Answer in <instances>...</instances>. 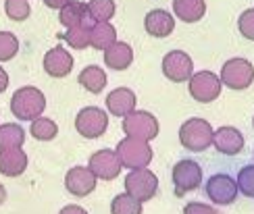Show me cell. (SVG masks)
Returning <instances> with one entry per match:
<instances>
[{"label":"cell","mask_w":254,"mask_h":214,"mask_svg":"<svg viewBox=\"0 0 254 214\" xmlns=\"http://www.w3.org/2000/svg\"><path fill=\"white\" fill-rule=\"evenodd\" d=\"M213 146L225 156H236L244 150V135L236 127H221L213 133Z\"/></svg>","instance_id":"14"},{"label":"cell","mask_w":254,"mask_h":214,"mask_svg":"<svg viewBox=\"0 0 254 214\" xmlns=\"http://www.w3.org/2000/svg\"><path fill=\"white\" fill-rule=\"evenodd\" d=\"M96 177L88 166H73L65 175V187L71 196L75 198H86L96 189Z\"/></svg>","instance_id":"13"},{"label":"cell","mask_w":254,"mask_h":214,"mask_svg":"<svg viewBox=\"0 0 254 214\" xmlns=\"http://www.w3.org/2000/svg\"><path fill=\"white\" fill-rule=\"evenodd\" d=\"M4 200H6V189H4V185L0 183V206L4 204Z\"/></svg>","instance_id":"37"},{"label":"cell","mask_w":254,"mask_h":214,"mask_svg":"<svg viewBox=\"0 0 254 214\" xmlns=\"http://www.w3.org/2000/svg\"><path fill=\"white\" fill-rule=\"evenodd\" d=\"M25 142V131L15 123H4L0 125V150H10V148H21Z\"/></svg>","instance_id":"24"},{"label":"cell","mask_w":254,"mask_h":214,"mask_svg":"<svg viewBox=\"0 0 254 214\" xmlns=\"http://www.w3.org/2000/svg\"><path fill=\"white\" fill-rule=\"evenodd\" d=\"M123 131L127 133V137L150 142L158 135V121L148 110H133L123 116Z\"/></svg>","instance_id":"8"},{"label":"cell","mask_w":254,"mask_h":214,"mask_svg":"<svg viewBox=\"0 0 254 214\" xmlns=\"http://www.w3.org/2000/svg\"><path fill=\"white\" fill-rule=\"evenodd\" d=\"M27 168V154L21 148L0 150V175L4 177H19Z\"/></svg>","instance_id":"17"},{"label":"cell","mask_w":254,"mask_h":214,"mask_svg":"<svg viewBox=\"0 0 254 214\" xmlns=\"http://www.w3.org/2000/svg\"><path fill=\"white\" fill-rule=\"evenodd\" d=\"M111 214H142V202L129 194H119L111 202Z\"/></svg>","instance_id":"27"},{"label":"cell","mask_w":254,"mask_h":214,"mask_svg":"<svg viewBox=\"0 0 254 214\" xmlns=\"http://www.w3.org/2000/svg\"><path fill=\"white\" fill-rule=\"evenodd\" d=\"M6 88H8V73L0 67V94H2Z\"/></svg>","instance_id":"36"},{"label":"cell","mask_w":254,"mask_h":214,"mask_svg":"<svg viewBox=\"0 0 254 214\" xmlns=\"http://www.w3.org/2000/svg\"><path fill=\"white\" fill-rule=\"evenodd\" d=\"M173 13L184 23H196L206 13L204 0H173Z\"/></svg>","instance_id":"21"},{"label":"cell","mask_w":254,"mask_h":214,"mask_svg":"<svg viewBox=\"0 0 254 214\" xmlns=\"http://www.w3.org/2000/svg\"><path fill=\"white\" fill-rule=\"evenodd\" d=\"M109 116L98 106H86L75 116V129L86 140H96V137L107 133Z\"/></svg>","instance_id":"7"},{"label":"cell","mask_w":254,"mask_h":214,"mask_svg":"<svg viewBox=\"0 0 254 214\" xmlns=\"http://www.w3.org/2000/svg\"><path fill=\"white\" fill-rule=\"evenodd\" d=\"M88 15L94 23H107L115 17V0H90L86 4Z\"/></svg>","instance_id":"25"},{"label":"cell","mask_w":254,"mask_h":214,"mask_svg":"<svg viewBox=\"0 0 254 214\" xmlns=\"http://www.w3.org/2000/svg\"><path fill=\"white\" fill-rule=\"evenodd\" d=\"M117 154L121 166L125 168H144L152 162V148L148 146V142L144 140H135V137H125L117 144Z\"/></svg>","instance_id":"3"},{"label":"cell","mask_w":254,"mask_h":214,"mask_svg":"<svg viewBox=\"0 0 254 214\" xmlns=\"http://www.w3.org/2000/svg\"><path fill=\"white\" fill-rule=\"evenodd\" d=\"M144 27L148 31V36L167 38V36H171L173 29H175V17L171 13H167V10H163V8H154L146 15Z\"/></svg>","instance_id":"16"},{"label":"cell","mask_w":254,"mask_h":214,"mask_svg":"<svg viewBox=\"0 0 254 214\" xmlns=\"http://www.w3.org/2000/svg\"><path fill=\"white\" fill-rule=\"evenodd\" d=\"M133 60V50L127 42H115L104 50V65L113 71H125Z\"/></svg>","instance_id":"19"},{"label":"cell","mask_w":254,"mask_h":214,"mask_svg":"<svg viewBox=\"0 0 254 214\" xmlns=\"http://www.w3.org/2000/svg\"><path fill=\"white\" fill-rule=\"evenodd\" d=\"M29 133L34 140L38 142H50L55 140L57 133H59V127L55 121L46 119V116H38V119L31 121V127H29Z\"/></svg>","instance_id":"26"},{"label":"cell","mask_w":254,"mask_h":214,"mask_svg":"<svg viewBox=\"0 0 254 214\" xmlns=\"http://www.w3.org/2000/svg\"><path fill=\"white\" fill-rule=\"evenodd\" d=\"M173 185H175V196L184 198L190 191H194L202 183V168L196 160H179L173 166Z\"/></svg>","instance_id":"9"},{"label":"cell","mask_w":254,"mask_h":214,"mask_svg":"<svg viewBox=\"0 0 254 214\" xmlns=\"http://www.w3.org/2000/svg\"><path fill=\"white\" fill-rule=\"evenodd\" d=\"M46 108V96L42 94L38 88H19L13 98H10V112H13L19 121H34L42 116Z\"/></svg>","instance_id":"1"},{"label":"cell","mask_w":254,"mask_h":214,"mask_svg":"<svg viewBox=\"0 0 254 214\" xmlns=\"http://www.w3.org/2000/svg\"><path fill=\"white\" fill-rule=\"evenodd\" d=\"M4 13L10 21H25L31 13V6H29L27 0H6Z\"/></svg>","instance_id":"30"},{"label":"cell","mask_w":254,"mask_h":214,"mask_svg":"<svg viewBox=\"0 0 254 214\" xmlns=\"http://www.w3.org/2000/svg\"><path fill=\"white\" fill-rule=\"evenodd\" d=\"M236 185L238 191H242L246 198H254V164H248L240 170Z\"/></svg>","instance_id":"31"},{"label":"cell","mask_w":254,"mask_h":214,"mask_svg":"<svg viewBox=\"0 0 254 214\" xmlns=\"http://www.w3.org/2000/svg\"><path fill=\"white\" fill-rule=\"evenodd\" d=\"M19 52V40L10 31H0V62L15 58Z\"/></svg>","instance_id":"29"},{"label":"cell","mask_w":254,"mask_h":214,"mask_svg":"<svg viewBox=\"0 0 254 214\" xmlns=\"http://www.w3.org/2000/svg\"><path fill=\"white\" fill-rule=\"evenodd\" d=\"M115 42H117V29L111 25V21H107V23H94L90 27V46L94 50H107Z\"/></svg>","instance_id":"22"},{"label":"cell","mask_w":254,"mask_h":214,"mask_svg":"<svg viewBox=\"0 0 254 214\" xmlns=\"http://www.w3.org/2000/svg\"><path fill=\"white\" fill-rule=\"evenodd\" d=\"M206 196L210 198L213 204H219V206L234 204V200L238 198V185L229 175L217 173L206 181Z\"/></svg>","instance_id":"11"},{"label":"cell","mask_w":254,"mask_h":214,"mask_svg":"<svg viewBox=\"0 0 254 214\" xmlns=\"http://www.w3.org/2000/svg\"><path fill=\"white\" fill-rule=\"evenodd\" d=\"M184 214H217V210L208 204H202V202H190L184 208Z\"/></svg>","instance_id":"33"},{"label":"cell","mask_w":254,"mask_h":214,"mask_svg":"<svg viewBox=\"0 0 254 214\" xmlns=\"http://www.w3.org/2000/svg\"><path fill=\"white\" fill-rule=\"evenodd\" d=\"M221 88H223V83H221V79L210 71L192 73V77L188 79L190 96H192L196 102H202V104L217 100L221 96Z\"/></svg>","instance_id":"6"},{"label":"cell","mask_w":254,"mask_h":214,"mask_svg":"<svg viewBox=\"0 0 254 214\" xmlns=\"http://www.w3.org/2000/svg\"><path fill=\"white\" fill-rule=\"evenodd\" d=\"M59 214H88L86 210H83L81 206H75V204H69V206H65Z\"/></svg>","instance_id":"34"},{"label":"cell","mask_w":254,"mask_h":214,"mask_svg":"<svg viewBox=\"0 0 254 214\" xmlns=\"http://www.w3.org/2000/svg\"><path fill=\"white\" fill-rule=\"evenodd\" d=\"M158 191V179L152 170L144 168H133L129 175L125 177V194L133 196L135 200H140L142 204L148 200H152Z\"/></svg>","instance_id":"5"},{"label":"cell","mask_w":254,"mask_h":214,"mask_svg":"<svg viewBox=\"0 0 254 214\" xmlns=\"http://www.w3.org/2000/svg\"><path fill=\"white\" fill-rule=\"evenodd\" d=\"M77 81L81 83V88L88 90L90 94H100L104 88H107V73L96 65H90L79 73Z\"/></svg>","instance_id":"23"},{"label":"cell","mask_w":254,"mask_h":214,"mask_svg":"<svg viewBox=\"0 0 254 214\" xmlns=\"http://www.w3.org/2000/svg\"><path fill=\"white\" fill-rule=\"evenodd\" d=\"M42 2H44L48 8H63V6H65V4H69L71 2V0H42Z\"/></svg>","instance_id":"35"},{"label":"cell","mask_w":254,"mask_h":214,"mask_svg":"<svg viewBox=\"0 0 254 214\" xmlns=\"http://www.w3.org/2000/svg\"><path fill=\"white\" fill-rule=\"evenodd\" d=\"M59 21L67 29L75 27V25H94V21L88 15V8L83 2H77V0H71L69 4H65L63 8H59Z\"/></svg>","instance_id":"20"},{"label":"cell","mask_w":254,"mask_h":214,"mask_svg":"<svg viewBox=\"0 0 254 214\" xmlns=\"http://www.w3.org/2000/svg\"><path fill=\"white\" fill-rule=\"evenodd\" d=\"M238 29L246 40L254 42V8H248L238 19Z\"/></svg>","instance_id":"32"},{"label":"cell","mask_w":254,"mask_h":214,"mask_svg":"<svg viewBox=\"0 0 254 214\" xmlns=\"http://www.w3.org/2000/svg\"><path fill=\"white\" fill-rule=\"evenodd\" d=\"M192 73H194V60L184 50H171L165 54L163 75L167 79H171L175 83H184L192 77Z\"/></svg>","instance_id":"10"},{"label":"cell","mask_w":254,"mask_h":214,"mask_svg":"<svg viewBox=\"0 0 254 214\" xmlns=\"http://www.w3.org/2000/svg\"><path fill=\"white\" fill-rule=\"evenodd\" d=\"M213 127L204 119H190L179 127V142L190 152H204L213 144Z\"/></svg>","instance_id":"2"},{"label":"cell","mask_w":254,"mask_h":214,"mask_svg":"<svg viewBox=\"0 0 254 214\" xmlns=\"http://www.w3.org/2000/svg\"><path fill=\"white\" fill-rule=\"evenodd\" d=\"M135 94L127 88H117L107 96V108L113 116H127L135 110Z\"/></svg>","instance_id":"18"},{"label":"cell","mask_w":254,"mask_h":214,"mask_svg":"<svg viewBox=\"0 0 254 214\" xmlns=\"http://www.w3.org/2000/svg\"><path fill=\"white\" fill-rule=\"evenodd\" d=\"M252 125H254V121H252Z\"/></svg>","instance_id":"38"},{"label":"cell","mask_w":254,"mask_h":214,"mask_svg":"<svg viewBox=\"0 0 254 214\" xmlns=\"http://www.w3.org/2000/svg\"><path fill=\"white\" fill-rule=\"evenodd\" d=\"M88 168L94 173L96 179H102V181H113L117 179L119 173H121V162L115 150H98L90 156V162H88Z\"/></svg>","instance_id":"12"},{"label":"cell","mask_w":254,"mask_h":214,"mask_svg":"<svg viewBox=\"0 0 254 214\" xmlns=\"http://www.w3.org/2000/svg\"><path fill=\"white\" fill-rule=\"evenodd\" d=\"M90 27H92V25H75V27H69L65 34H63V40H65L71 48H75V50H86V48L90 46Z\"/></svg>","instance_id":"28"},{"label":"cell","mask_w":254,"mask_h":214,"mask_svg":"<svg viewBox=\"0 0 254 214\" xmlns=\"http://www.w3.org/2000/svg\"><path fill=\"white\" fill-rule=\"evenodd\" d=\"M44 71L50 77H67L73 71V56L69 54V50H65L63 46H55L50 48L44 54Z\"/></svg>","instance_id":"15"},{"label":"cell","mask_w":254,"mask_h":214,"mask_svg":"<svg viewBox=\"0 0 254 214\" xmlns=\"http://www.w3.org/2000/svg\"><path fill=\"white\" fill-rule=\"evenodd\" d=\"M221 83L227 85L229 90H246L254 81V67L246 58H229L221 67Z\"/></svg>","instance_id":"4"}]
</instances>
